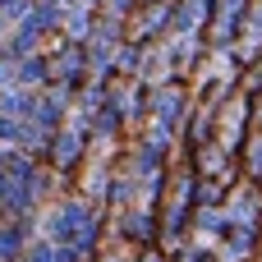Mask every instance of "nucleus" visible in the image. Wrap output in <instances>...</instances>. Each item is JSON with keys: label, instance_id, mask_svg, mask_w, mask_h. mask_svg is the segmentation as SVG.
Segmentation results:
<instances>
[{"label": "nucleus", "instance_id": "f257e3e1", "mask_svg": "<svg viewBox=\"0 0 262 262\" xmlns=\"http://www.w3.org/2000/svg\"><path fill=\"white\" fill-rule=\"evenodd\" d=\"M0 138H18V124L14 120H0Z\"/></svg>", "mask_w": 262, "mask_h": 262}, {"label": "nucleus", "instance_id": "f03ea898", "mask_svg": "<svg viewBox=\"0 0 262 262\" xmlns=\"http://www.w3.org/2000/svg\"><path fill=\"white\" fill-rule=\"evenodd\" d=\"M14 253V235H0V258H9Z\"/></svg>", "mask_w": 262, "mask_h": 262}]
</instances>
